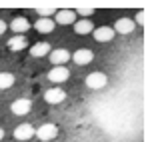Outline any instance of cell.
Wrapping results in <instances>:
<instances>
[{"instance_id": "44dd1931", "label": "cell", "mask_w": 148, "mask_h": 142, "mask_svg": "<svg viewBox=\"0 0 148 142\" xmlns=\"http://www.w3.org/2000/svg\"><path fill=\"white\" fill-rule=\"evenodd\" d=\"M4 32H6V22L0 20V34H4Z\"/></svg>"}, {"instance_id": "8fae6325", "label": "cell", "mask_w": 148, "mask_h": 142, "mask_svg": "<svg viewBox=\"0 0 148 142\" xmlns=\"http://www.w3.org/2000/svg\"><path fill=\"white\" fill-rule=\"evenodd\" d=\"M134 20H130V18H118L116 22H114V32H118V34H130L132 30H134Z\"/></svg>"}, {"instance_id": "52a82bcc", "label": "cell", "mask_w": 148, "mask_h": 142, "mask_svg": "<svg viewBox=\"0 0 148 142\" xmlns=\"http://www.w3.org/2000/svg\"><path fill=\"white\" fill-rule=\"evenodd\" d=\"M76 22V12L74 10H56L54 14V24H62V26H68V24Z\"/></svg>"}, {"instance_id": "7c38bea8", "label": "cell", "mask_w": 148, "mask_h": 142, "mask_svg": "<svg viewBox=\"0 0 148 142\" xmlns=\"http://www.w3.org/2000/svg\"><path fill=\"white\" fill-rule=\"evenodd\" d=\"M10 30H14L18 36H24V32L30 30V22L26 20L24 16H18V18H14V20L10 22Z\"/></svg>"}, {"instance_id": "30bf717a", "label": "cell", "mask_w": 148, "mask_h": 142, "mask_svg": "<svg viewBox=\"0 0 148 142\" xmlns=\"http://www.w3.org/2000/svg\"><path fill=\"white\" fill-rule=\"evenodd\" d=\"M92 34H94V40H96V42H110V40L114 38V30H112L110 26L94 28V30H92Z\"/></svg>"}, {"instance_id": "6da1fadb", "label": "cell", "mask_w": 148, "mask_h": 142, "mask_svg": "<svg viewBox=\"0 0 148 142\" xmlns=\"http://www.w3.org/2000/svg\"><path fill=\"white\" fill-rule=\"evenodd\" d=\"M34 136H38V140L42 142H50L58 136V126L52 122H46V124L38 126V130H34Z\"/></svg>"}, {"instance_id": "d6986e66", "label": "cell", "mask_w": 148, "mask_h": 142, "mask_svg": "<svg viewBox=\"0 0 148 142\" xmlns=\"http://www.w3.org/2000/svg\"><path fill=\"white\" fill-rule=\"evenodd\" d=\"M78 16H82V18H86V16H92L94 14V8H78V10H74Z\"/></svg>"}, {"instance_id": "9c48e42d", "label": "cell", "mask_w": 148, "mask_h": 142, "mask_svg": "<svg viewBox=\"0 0 148 142\" xmlns=\"http://www.w3.org/2000/svg\"><path fill=\"white\" fill-rule=\"evenodd\" d=\"M44 100H46L48 104H60V102L66 100V92H64L62 88H48V90L44 92Z\"/></svg>"}, {"instance_id": "8992f818", "label": "cell", "mask_w": 148, "mask_h": 142, "mask_svg": "<svg viewBox=\"0 0 148 142\" xmlns=\"http://www.w3.org/2000/svg\"><path fill=\"white\" fill-rule=\"evenodd\" d=\"M32 136H34V128H32L30 124H18V126L14 128V140L28 142Z\"/></svg>"}, {"instance_id": "7a4b0ae2", "label": "cell", "mask_w": 148, "mask_h": 142, "mask_svg": "<svg viewBox=\"0 0 148 142\" xmlns=\"http://www.w3.org/2000/svg\"><path fill=\"white\" fill-rule=\"evenodd\" d=\"M108 84V76L104 72H90L86 76V88L90 90H102Z\"/></svg>"}, {"instance_id": "2e32d148", "label": "cell", "mask_w": 148, "mask_h": 142, "mask_svg": "<svg viewBox=\"0 0 148 142\" xmlns=\"http://www.w3.org/2000/svg\"><path fill=\"white\" fill-rule=\"evenodd\" d=\"M50 44L48 42H38V44H34V46L30 48V54L34 56V58H42V56H48L50 54Z\"/></svg>"}, {"instance_id": "7402d4cb", "label": "cell", "mask_w": 148, "mask_h": 142, "mask_svg": "<svg viewBox=\"0 0 148 142\" xmlns=\"http://www.w3.org/2000/svg\"><path fill=\"white\" fill-rule=\"evenodd\" d=\"M2 138H4V130L0 128V140H2Z\"/></svg>"}, {"instance_id": "3957f363", "label": "cell", "mask_w": 148, "mask_h": 142, "mask_svg": "<svg viewBox=\"0 0 148 142\" xmlns=\"http://www.w3.org/2000/svg\"><path fill=\"white\" fill-rule=\"evenodd\" d=\"M48 58H50V62H52V66H64L70 60V52L64 50V48H56V50H50Z\"/></svg>"}, {"instance_id": "ba28073f", "label": "cell", "mask_w": 148, "mask_h": 142, "mask_svg": "<svg viewBox=\"0 0 148 142\" xmlns=\"http://www.w3.org/2000/svg\"><path fill=\"white\" fill-rule=\"evenodd\" d=\"M72 60L78 66H86V64H90V62L94 60V54H92V50H88V48H80V50H76L72 54Z\"/></svg>"}, {"instance_id": "5b68a950", "label": "cell", "mask_w": 148, "mask_h": 142, "mask_svg": "<svg viewBox=\"0 0 148 142\" xmlns=\"http://www.w3.org/2000/svg\"><path fill=\"white\" fill-rule=\"evenodd\" d=\"M30 108H32V102H30L28 98H18V100H14V102L10 104V110H12V114H16V116L28 114Z\"/></svg>"}, {"instance_id": "ac0fdd59", "label": "cell", "mask_w": 148, "mask_h": 142, "mask_svg": "<svg viewBox=\"0 0 148 142\" xmlns=\"http://www.w3.org/2000/svg\"><path fill=\"white\" fill-rule=\"evenodd\" d=\"M36 12L40 14V18H50L52 14H56V10H54V8H48V6H38Z\"/></svg>"}, {"instance_id": "277c9868", "label": "cell", "mask_w": 148, "mask_h": 142, "mask_svg": "<svg viewBox=\"0 0 148 142\" xmlns=\"http://www.w3.org/2000/svg\"><path fill=\"white\" fill-rule=\"evenodd\" d=\"M68 76H70V74H68V68H66V66H52V70L48 72V80L54 82V84L66 82Z\"/></svg>"}, {"instance_id": "9a60e30c", "label": "cell", "mask_w": 148, "mask_h": 142, "mask_svg": "<svg viewBox=\"0 0 148 142\" xmlns=\"http://www.w3.org/2000/svg\"><path fill=\"white\" fill-rule=\"evenodd\" d=\"M92 30H94V24L90 22L88 18H82V20L74 22V32L76 34H90Z\"/></svg>"}, {"instance_id": "4fadbf2b", "label": "cell", "mask_w": 148, "mask_h": 142, "mask_svg": "<svg viewBox=\"0 0 148 142\" xmlns=\"http://www.w3.org/2000/svg\"><path fill=\"white\" fill-rule=\"evenodd\" d=\"M34 28L40 32V34H50L54 30V20L52 18H38L34 22Z\"/></svg>"}, {"instance_id": "e0dca14e", "label": "cell", "mask_w": 148, "mask_h": 142, "mask_svg": "<svg viewBox=\"0 0 148 142\" xmlns=\"http://www.w3.org/2000/svg\"><path fill=\"white\" fill-rule=\"evenodd\" d=\"M14 74L12 72H0V90H6L10 86H14Z\"/></svg>"}, {"instance_id": "ffe728a7", "label": "cell", "mask_w": 148, "mask_h": 142, "mask_svg": "<svg viewBox=\"0 0 148 142\" xmlns=\"http://www.w3.org/2000/svg\"><path fill=\"white\" fill-rule=\"evenodd\" d=\"M136 22L144 26V24H146V12H138V16H136ZM136 22H134V24H136Z\"/></svg>"}, {"instance_id": "5bb4252c", "label": "cell", "mask_w": 148, "mask_h": 142, "mask_svg": "<svg viewBox=\"0 0 148 142\" xmlns=\"http://www.w3.org/2000/svg\"><path fill=\"white\" fill-rule=\"evenodd\" d=\"M28 46V40H26V36H12L10 40H8V48L12 50V52H20V50H24Z\"/></svg>"}]
</instances>
